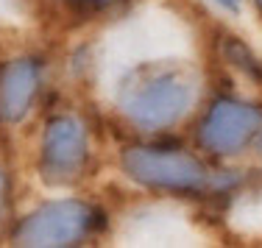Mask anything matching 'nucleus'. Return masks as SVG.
Instances as JSON below:
<instances>
[{"label":"nucleus","mask_w":262,"mask_h":248,"mask_svg":"<svg viewBox=\"0 0 262 248\" xmlns=\"http://www.w3.org/2000/svg\"><path fill=\"white\" fill-rule=\"evenodd\" d=\"M192 84L173 70H140L120 89V109L140 128H167L187 115Z\"/></svg>","instance_id":"nucleus-1"},{"label":"nucleus","mask_w":262,"mask_h":248,"mask_svg":"<svg viewBox=\"0 0 262 248\" xmlns=\"http://www.w3.org/2000/svg\"><path fill=\"white\" fill-rule=\"evenodd\" d=\"M123 170L134 182L165 190H201L207 184V170L198 159L182 151H162V148H128L123 153Z\"/></svg>","instance_id":"nucleus-2"},{"label":"nucleus","mask_w":262,"mask_h":248,"mask_svg":"<svg viewBox=\"0 0 262 248\" xmlns=\"http://www.w3.org/2000/svg\"><path fill=\"white\" fill-rule=\"evenodd\" d=\"M92 226V209L81 201H56L31 212L17 226V245H76Z\"/></svg>","instance_id":"nucleus-3"},{"label":"nucleus","mask_w":262,"mask_h":248,"mask_svg":"<svg viewBox=\"0 0 262 248\" xmlns=\"http://www.w3.org/2000/svg\"><path fill=\"white\" fill-rule=\"evenodd\" d=\"M86 162V131L76 117H56L45 128L39 173L48 184L59 187L78 176Z\"/></svg>","instance_id":"nucleus-4"},{"label":"nucleus","mask_w":262,"mask_h":248,"mask_svg":"<svg viewBox=\"0 0 262 248\" xmlns=\"http://www.w3.org/2000/svg\"><path fill=\"white\" fill-rule=\"evenodd\" d=\"M262 111L240 101H217L201 123V145L212 153H234L254 137Z\"/></svg>","instance_id":"nucleus-5"},{"label":"nucleus","mask_w":262,"mask_h":248,"mask_svg":"<svg viewBox=\"0 0 262 248\" xmlns=\"http://www.w3.org/2000/svg\"><path fill=\"white\" fill-rule=\"evenodd\" d=\"M39 89V67L31 59H17L0 70V120L20 123L28 115Z\"/></svg>","instance_id":"nucleus-6"},{"label":"nucleus","mask_w":262,"mask_h":248,"mask_svg":"<svg viewBox=\"0 0 262 248\" xmlns=\"http://www.w3.org/2000/svg\"><path fill=\"white\" fill-rule=\"evenodd\" d=\"M223 56H226L229 64H234L237 70H243L248 78H257V81H262V64H259V59L248 51L240 39H234V36L223 39Z\"/></svg>","instance_id":"nucleus-7"},{"label":"nucleus","mask_w":262,"mask_h":248,"mask_svg":"<svg viewBox=\"0 0 262 248\" xmlns=\"http://www.w3.org/2000/svg\"><path fill=\"white\" fill-rule=\"evenodd\" d=\"M217 3H221L223 9H229V11H240V0H217Z\"/></svg>","instance_id":"nucleus-8"},{"label":"nucleus","mask_w":262,"mask_h":248,"mask_svg":"<svg viewBox=\"0 0 262 248\" xmlns=\"http://www.w3.org/2000/svg\"><path fill=\"white\" fill-rule=\"evenodd\" d=\"M3 204H6V176L0 173V215H3Z\"/></svg>","instance_id":"nucleus-9"},{"label":"nucleus","mask_w":262,"mask_h":248,"mask_svg":"<svg viewBox=\"0 0 262 248\" xmlns=\"http://www.w3.org/2000/svg\"><path fill=\"white\" fill-rule=\"evenodd\" d=\"M90 3H109V0H90Z\"/></svg>","instance_id":"nucleus-10"}]
</instances>
